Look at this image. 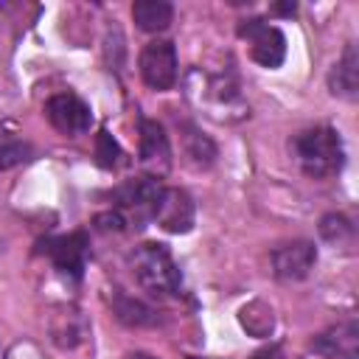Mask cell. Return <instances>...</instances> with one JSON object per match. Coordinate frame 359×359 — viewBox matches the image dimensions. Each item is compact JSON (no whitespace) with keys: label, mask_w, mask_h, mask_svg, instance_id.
Returning <instances> with one entry per match:
<instances>
[{"label":"cell","mask_w":359,"mask_h":359,"mask_svg":"<svg viewBox=\"0 0 359 359\" xmlns=\"http://www.w3.org/2000/svg\"><path fill=\"white\" fill-rule=\"evenodd\" d=\"M292 149L303 174L311 180H325L342 171L345 149H342L339 132L331 126H311L297 132L292 140Z\"/></svg>","instance_id":"cell-1"},{"label":"cell","mask_w":359,"mask_h":359,"mask_svg":"<svg viewBox=\"0 0 359 359\" xmlns=\"http://www.w3.org/2000/svg\"><path fill=\"white\" fill-rule=\"evenodd\" d=\"M129 266L137 283L154 297H177L182 292V275L163 244H140L129 252Z\"/></svg>","instance_id":"cell-2"},{"label":"cell","mask_w":359,"mask_h":359,"mask_svg":"<svg viewBox=\"0 0 359 359\" xmlns=\"http://www.w3.org/2000/svg\"><path fill=\"white\" fill-rule=\"evenodd\" d=\"M163 191H165V185L157 177H151V174L126 180L123 185H118L112 191V196L118 202L115 210L123 213L126 224L135 222V227H143L146 222H154V213H157V205H160Z\"/></svg>","instance_id":"cell-3"},{"label":"cell","mask_w":359,"mask_h":359,"mask_svg":"<svg viewBox=\"0 0 359 359\" xmlns=\"http://www.w3.org/2000/svg\"><path fill=\"white\" fill-rule=\"evenodd\" d=\"M238 36L250 42V53L261 67H280L286 59V36L280 34V28L269 25L261 17H250L238 25Z\"/></svg>","instance_id":"cell-4"},{"label":"cell","mask_w":359,"mask_h":359,"mask_svg":"<svg viewBox=\"0 0 359 359\" xmlns=\"http://www.w3.org/2000/svg\"><path fill=\"white\" fill-rule=\"evenodd\" d=\"M140 67V79L146 81V87L163 93L171 90L177 81V48L168 39H151L137 59Z\"/></svg>","instance_id":"cell-5"},{"label":"cell","mask_w":359,"mask_h":359,"mask_svg":"<svg viewBox=\"0 0 359 359\" xmlns=\"http://www.w3.org/2000/svg\"><path fill=\"white\" fill-rule=\"evenodd\" d=\"M39 252H45L53 266L70 278H81L84 266H87V252H90V241L84 230L67 233V236H56V238H45L39 241Z\"/></svg>","instance_id":"cell-6"},{"label":"cell","mask_w":359,"mask_h":359,"mask_svg":"<svg viewBox=\"0 0 359 359\" xmlns=\"http://www.w3.org/2000/svg\"><path fill=\"white\" fill-rule=\"evenodd\" d=\"M45 115L50 121V126L67 137H76V135H84L93 123V112L90 107L73 95V93H56L48 98L45 104Z\"/></svg>","instance_id":"cell-7"},{"label":"cell","mask_w":359,"mask_h":359,"mask_svg":"<svg viewBox=\"0 0 359 359\" xmlns=\"http://www.w3.org/2000/svg\"><path fill=\"white\" fill-rule=\"evenodd\" d=\"M314 264H317V247L306 238H297L272 250V272L280 280H303L309 278Z\"/></svg>","instance_id":"cell-8"},{"label":"cell","mask_w":359,"mask_h":359,"mask_svg":"<svg viewBox=\"0 0 359 359\" xmlns=\"http://www.w3.org/2000/svg\"><path fill=\"white\" fill-rule=\"evenodd\" d=\"M311 351L325 359H356L359 356V323L342 320L311 339Z\"/></svg>","instance_id":"cell-9"},{"label":"cell","mask_w":359,"mask_h":359,"mask_svg":"<svg viewBox=\"0 0 359 359\" xmlns=\"http://www.w3.org/2000/svg\"><path fill=\"white\" fill-rule=\"evenodd\" d=\"M194 199L180 188H165L154 213V222L168 233H188L194 227Z\"/></svg>","instance_id":"cell-10"},{"label":"cell","mask_w":359,"mask_h":359,"mask_svg":"<svg viewBox=\"0 0 359 359\" xmlns=\"http://www.w3.org/2000/svg\"><path fill=\"white\" fill-rule=\"evenodd\" d=\"M140 163L157 174H165L171 165V146H168V135L163 132V126L157 121L140 118ZM151 174V177H154Z\"/></svg>","instance_id":"cell-11"},{"label":"cell","mask_w":359,"mask_h":359,"mask_svg":"<svg viewBox=\"0 0 359 359\" xmlns=\"http://www.w3.org/2000/svg\"><path fill=\"white\" fill-rule=\"evenodd\" d=\"M328 90L337 98L356 101L359 98V53L356 45H348L339 56V62L328 73Z\"/></svg>","instance_id":"cell-12"},{"label":"cell","mask_w":359,"mask_h":359,"mask_svg":"<svg viewBox=\"0 0 359 359\" xmlns=\"http://www.w3.org/2000/svg\"><path fill=\"white\" fill-rule=\"evenodd\" d=\"M132 20L137 22L140 31L146 34H160L171 25L174 20V6L168 0H135L132 6Z\"/></svg>","instance_id":"cell-13"},{"label":"cell","mask_w":359,"mask_h":359,"mask_svg":"<svg viewBox=\"0 0 359 359\" xmlns=\"http://www.w3.org/2000/svg\"><path fill=\"white\" fill-rule=\"evenodd\" d=\"M180 129H182V146H185L188 160L194 165H202V168L210 165L216 160V143L205 132H199L194 123H182Z\"/></svg>","instance_id":"cell-14"},{"label":"cell","mask_w":359,"mask_h":359,"mask_svg":"<svg viewBox=\"0 0 359 359\" xmlns=\"http://www.w3.org/2000/svg\"><path fill=\"white\" fill-rule=\"evenodd\" d=\"M112 309H115L118 320H123L126 325H137L140 328V325H154L157 323L154 309H149L146 303L123 294L121 289H115V294H112Z\"/></svg>","instance_id":"cell-15"},{"label":"cell","mask_w":359,"mask_h":359,"mask_svg":"<svg viewBox=\"0 0 359 359\" xmlns=\"http://www.w3.org/2000/svg\"><path fill=\"white\" fill-rule=\"evenodd\" d=\"M28 157H31V146L22 137H17L14 132L0 126V171L14 168V165L25 163Z\"/></svg>","instance_id":"cell-16"},{"label":"cell","mask_w":359,"mask_h":359,"mask_svg":"<svg viewBox=\"0 0 359 359\" xmlns=\"http://www.w3.org/2000/svg\"><path fill=\"white\" fill-rule=\"evenodd\" d=\"M320 236L328 241V244H353V224L342 216V213H328L320 219Z\"/></svg>","instance_id":"cell-17"},{"label":"cell","mask_w":359,"mask_h":359,"mask_svg":"<svg viewBox=\"0 0 359 359\" xmlns=\"http://www.w3.org/2000/svg\"><path fill=\"white\" fill-rule=\"evenodd\" d=\"M121 157H123V151H121L118 140H115L107 129H101V132L95 135V163H98L101 168L112 171V168L121 165Z\"/></svg>","instance_id":"cell-18"},{"label":"cell","mask_w":359,"mask_h":359,"mask_svg":"<svg viewBox=\"0 0 359 359\" xmlns=\"http://www.w3.org/2000/svg\"><path fill=\"white\" fill-rule=\"evenodd\" d=\"M95 227L104 233H121V230H126V219L121 210H104L95 216Z\"/></svg>","instance_id":"cell-19"},{"label":"cell","mask_w":359,"mask_h":359,"mask_svg":"<svg viewBox=\"0 0 359 359\" xmlns=\"http://www.w3.org/2000/svg\"><path fill=\"white\" fill-rule=\"evenodd\" d=\"M252 359H283V353L278 345H269V348H261L258 353H252Z\"/></svg>","instance_id":"cell-20"},{"label":"cell","mask_w":359,"mask_h":359,"mask_svg":"<svg viewBox=\"0 0 359 359\" xmlns=\"http://www.w3.org/2000/svg\"><path fill=\"white\" fill-rule=\"evenodd\" d=\"M297 11V6L294 3H278V6H272V14H283V17H292Z\"/></svg>","instance_id":"cell-21"},{"label":"cell","mask_w":359,"mask_h":359,"mask_svg":"<svg viewBox=\"0 0 359 359\" xmlns=\"http://www.w3.org/2000/svg\"><path fill=\"white\" fill-rule=\"evenodd\" d=\"M129 359H157V356H151V353H143V351H135V353H129Z\"/></svg>","instance_id":"cell-22"}]
</instances>
